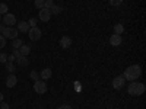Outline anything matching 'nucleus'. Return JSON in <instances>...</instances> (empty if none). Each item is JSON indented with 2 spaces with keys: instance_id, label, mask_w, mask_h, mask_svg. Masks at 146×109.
<instances>
[{
  "instance_id": "obj_35",
  "label": "nucleus",
  "mask_w": 146,
  "mask_h": 109,
  "mask_svg": "<svg viewBox=\"0 0 146 109\" xmlns=\"http://www.w3.org/2000/svg\"><path fill=\"white\" fill-rule=\"evenodd\" d=\"M0 20H2V15H0Z\"/></svg>"
},
{
  "instance_id": "obj_21",
  "label": "nucleus",
  "mask_w": 146,
  "mask_h": 109,
  "mask_svg": "<svg viewBox=\"0 0 146 109\" xmlns=\"http://www.w3.org/2000/svg\"><path fill=\"white\" fill-rule=\"evenodd\" d=\"M44 3H45V0H35V3H34V6L36 7V9H44Z\"/></svg>"
},
{
  "instance_id": "obj_1",
  "label": "nucleus",
  "mask_w": 146,
  "mask_h": 109,
  "mask_svg": "<svg viewBox=\"0 0 146 109\" xmlns=\"http://www.w3.org/2000/svg\"><path fill=\"white\" fill-rule=\"evenodd\" d=\"M123 76H124V79L129 80V81H136V80L142 76V67L137 66V64L130 66V67L126 68V71H124Z\"/></svg>"
},
{
  "instance_id": "obj_8",
  "label": "nucleus",
  "mask_w": 146,
  "mask_h": 109,
  "mask_svg": "<svg viewBox=\"0 0 146 109\" xmlns=\"http://www.w3.org/2000/svg\"><path fill=\"white\" fill-rule=\"evenodd\" d=\"M38 18H40V20H42V22H48V20L51 19V12L48 10V9H41Z\"/></svg>"
},
{
  "instance_id": "obj_4",
  "label": "nucleus",
  "mask_w": 146,
  "mask_h": 109,
  "mask_svg": "<svg viewBox=\"0 0 146 109\" xmlns=\"http://www.w3.org/2000/svg\"><path fill=\"white\" fill-rule=\"evenodd\" d=\"M41 35H42V32H41V29H40L38 26L29 28V31H28V36H29L31 41H38V39L41 38Z\"/></svg>"
},
{
  "instance_id": "obj_22",
  "label": "nucleus",
  "mask_w": 146,
  "mask_h": 109,
  "mask_svg": "<svg viewBox=\"0 0 146 109\" xmlns=\"http://www.w3.org/2000/svg\"><path fill=\"white\" fill-rule=\"evenodd\" d=\"M29 77H31V79H32L34 81H36V80L40 79V74H38V73H36L35 70H32V71L29 73Z\"/></svg>"
},
{
  "instance_id": "obj_20",
  "label": "nucleus",
  "mask_w": 146,
  "mask_h": 109,
  "mask_svg": "<svg viewBox=\"0 0 146 109\" xmlns=\"http://www.w3.org/2000/svg\"><path fill=\"white\" fill-rule=\"evenodd\" d=\"M9 12V7L6 3H0V15H6Z\"/></svg>"
},
{
  "instance_id": "obj_11",
  "label": "nucleus",
  "mask_w": 146,
  "mask_h": 109,
  "mask_svg": "<svg viewBox=\"0 0 146 109\" xmlns=\"http://www.w3.org/2000/svg\"><path fill=\"white\" fill-rule=\"evenodd\" d=\"M15 60H16V63H18L19 66H22V67L29 66V58H28V57H25V55H18Z\"/></svg>"
},
{
  "instance_id": "obj_23",
  "label": "nucleus",
  "mask_w": 146,
  "mask_h": 109,
  "mask_svg": "<svg viewBox=\"0 0 146 109\" xmlns=\"http://www.w3.org/2000/svg\"><path fill=\"white\" fill-rule=\"evenodd\" d=\"M53 6H54V2H53V0H45V3H44V9H48V10H50Z\"/></svg>"
},
{
  "instance_id": "obj_7",
  "label": "nucleus",
  "mask_w": 146,
  "mask_h": 109,
  "mask_svg": "<svg viewBox=\"0 0 146 109\" xmlns=\"http://www.w3.org/2000/svg\"><path fill=\"white\" fill-rule=\"evenodd\" d=\"M34 90H35L36 93H40V95L45 93V92H47V84H45V81H44V80H36V81L34 83Z\"/></svg>"
},
{
  "instance_id": "obj_16",
  "label": "nucleus",
  "mask_w": 146,
  "mask_h": 109,
  "mask_svg": "<svg viewBox=\"0 0 146 109\" xmlns=\"http://www.w3.org/2000/svg\"><path fill=\"white\" fill-rule=\"evenodd\" d=\"M18 31H21V32H27V33H28V31H29L28 22H21L19 25H18Z\"/></svg>"
},
{
  "instance_id": "obj_27",
  "label": "nucleus",
  "mask_w": 146,
  "mask_h": 109,
  "mask_svg": "<svg viewBox=\"0 0 146 109\" xmlns=\"http://www.w3.org/2000/svg\"><path fill=\"white\" fill-rule=\"evenodd\" d=\"M123 3V0H110V5L111 6H120Z\"/></svg>"
},
{
  "instance_id": "obj_19",
  "label": "nucleus",
  "mask_w": 146,
  "mask_h": 109,
  "mask_svg": "<svg viewBox=\"0 0 146 109\" xmlns=\"http://www.w3.org/2000/svg\"><path fill=\"white\" fill-rule=\"evenodd\" d=\"M6 70H7V73L9 74H12V73H15L16 71V67H15V64L13 63H6Z\"/></svg>"
},
{
  "instance_id": "obj_9",
  "label": "nucleus",
  "mask_w": 146,
  "mask_h": 109,
  "mask_svg": "<svg viewBox=\"0 0 146 109\" xmlns=\"http://www.w3.org/2000/svg\"><path fill=\"white\" fill-rule=\"evenodd\" d=\"M121 42H123V38H121V35H117V33H113L111 38H110V44L113 47H118Z\"/></svg>"
},
{
  "instance_id": "obj_17",
  "label": "nucleus",
  "mask_w": 146,
  "mask_h": 109,
  "mask_svg": "<svg viewBox=\"0 0 146 109\" xmlns=\"http://www.w3.org/2000/svg\"><path fill=\"white\" fill-rule=\"evenodd\" d=\"M62 10H63V7L58 6V5H54V6L50 9V12H51L53 15H60V13H62Z\"/></svg>"
},
{
  "instance_id": "obj_32",
  "label": "nucleus",
  "mask_w": 146,
  "mask_h": 109,
  "mask_svg": "<svg viewBox=\"0 0 146 109\" xmlns=\"http://www.w3.org/2000/svg\"><path fill=\"white\" fill-rule=\"evenodd\" d=\"M12 55H15V58H16L18 55H21V54H19V50H16V48H13V54H12Z\"/></svg>"
},
{
  "instance_id": "obj_25",
  "label": "nucleus",
  "mask_w": 146,
  "mask_h": 109,
  "mask_svg": "<svg viewBox=\"0 0 146 109\" xmlns=\"http://www.w3.org/2000/svg\"><path fill=\"white\" fill-rule=\"evenodd\" d=\"M0 63H3V64H6V63H7V54L0 53Z\"/></svg>"
},
{
  "instance_id": "obj_12",
  "label": "nucleus",
  "mask_w": 146,
  "mask_h": 109,
  "mask_svg": "<svg viewBox=\"0 0 146 109\" xmlns=\"http://www.w3.org/2000/svg\"><path fill=\"white\" fill-rule=\"evenodd\" d=\"M72 45V38L70 36H62V38H60V47L62 48H69Z\"/></svg>"
},
{
  "instance_id": "obj_14",
  "label": "nucleus",
  "mask_w": 146,
  "mask_h": 109,
  "mask_svg": "<svg viewBox=\"0 0 146 109\" xmlns=\"http://www.w3.org/2000/svg\"><path fill=\"white\" fill-rule=\"evenodd\" d=\"M29 53H31V47H29V45H21V48H19V54H21V55L28 57Z\"/></svg>"
},
{
  "instance_id": "obj_5",
  "label": "nucleus",
  "mask_w": 146,
  "mask_h": 109,
  "mask_svg": "<svg viewBox=\"0 0 146 109\" xmlns=\"http://www.w3.org/2000/svg\"><path fill=\"white\" fill-rule=\"evenodd\" d=\"M2 22H3V25H5V26H13L15 23H16V16H15V15H12V13H9V12H7L6 15H3Z\"/></svg>"
},
{
  "instance_id": "obj_31",
  "label": "nucleus",
  "mask_w": 146,
  "mask_h": 109,
  "mask_svg": "<svg viewBox=\"0 0 146 109\" xmlns=\"http://www.w3.org/2000/svg\"><path fill=\"white\" fill-rule=\"evenodd\" d=\"M80 89H82L80 87V83H75V90L76 92H80Z\"/></svg>"
},
{
  "instance_id": "obj_28",
  "label": "nucleus",
  "mask_w": 146,
  "mask_h": 109,
  "mask_svg": "<svg viewBox=\"0 0 146 109\" xmlns=\"http://www.w3.org/2000/svg\"><path fill=\"white\" fill-rule=\"evenodd\" d=\"M57 109H72V106H70V105H67V103H63V105H60Z\"/></svg>"
},
{
  "instance_id": "obj_30",
  "label": "nucleus",
  "mask_w": 146,
  "mask_h": 109,
  "mask_svg": "<svg viewBox=\"0 0 146 109\" xmlns=\"http://www.w3.org/2000/svg\"><path fill=\"white\" fill-rule=\"evenodd\" d=\"M7 61L9 63H13L15 61V55H7Z\"/></svg>"
},
{
  "instance_id": "obj_18",
  "label": "nucleus",
  "mask_w": 146,
  "mask_h": 109,
  "mask_svg": "<svg viewBox=\"0 0 146 109\" xmlns=\"http://www.w3.org/2000/svg\"><path fill=\"white\" fill-rule=\"evenodd\" d=\"M13 42H12V48H16V50H19L21 45H23V41L19 39V38H15V39H12Z\"/></svg>"
},
{
  "instance_id": "obj_29",
  "label": "nucleus",
  "mask_w": 146,
  "mask_h": 109,
  "mask_svg": "<svg viewBox=\"0 0 146 109\" xmlns=\"http://www.w3.org/2000/svg\"><path fill=\"white\" fill-rule=\"evenodd\" d=\"M0 109H9V103H6V102H0Z\"/></svg>"
},
{
  "instance_id": "obj_34",
  "label": "nucleus",
  "mask_w": 146,
  "mask_h": 109,
  "mask_svg": "<svg viewBox=\"0 0 146 109\" xmlns=\"http://www.w3.org/2000/svg\"><path fill=\"white\" fill-rule=\"evenodd\" d=\"M5 29V25H3V23H0V32H2Z\"/></svg>"
},
{
  "instance_id": "obj_24",
  "label": "nucleus",
  "mask_w": 146,
  "mask_h": 109,
  "mask_svg": "<svg viewBox=\"0 0 146 109\" xmlns=\"http://www.w3.org/2000/svg\"><path fill=\"white\" fill-rule=\"evenodd\" d=\"M28 25H29V28H35L36 26V19L35 18H29L28 19Z\"/></svg>"
},
{
  "instance_id": "obj_26",
  "label": "nucleus",
  "mask_w": 146,
  "mask_h": 109,
  "mask_svg": "<svg viewBox=\"0 0 146 109\" xmlns=\"http://www.w3.org/2000/svg\"><path fill=\"white\" fill-rule=\"evenodd\" d=\"M5 45H6V38H5L2 33H0V50H2V48H5Z\"/></svg>"
},
{
  "instance_id": "obj_33",
  "label": "nucleus",
  "mask_w": 146,
  "mask_h": 109,
  "mask_svg": "<svg viewBox=\"0 0 146 109\" xmlns=\"http://www.w3.org/2000/svg\"><path fill=\"white\" fill-rule=\"evenodd\" d=\"M3 99H5V96H3V93H0V102H3Z\"/></svg>"
},
{
  "instance_id": "obj_15",
  "label": "nucleus",
  "mask_w": 146,
  "mask_h": 109,
  "mask_svg": "<svg viewBox=\"0 0 146 109\" xmlns=\"http://www.w3.org/2000/svg\"><path fill=\"white\" fill-rule=\"evenodd\" d=\"M113 31H114V33H117V35H121L124 32V26H123V23H115L114 25V28H113Z\"/></svg>"
},
{
  "instance_id": "obj_2",
  "label": "nucleus",
  "mask_w": 146,
  "mask_h": 109,
  "mask_svg": "<svg viewBox=\"0 0 146 109\" xmlns=\"http://www.w3.org/2000/svg\"><path fill=\"white\" fill-rule=\"evenodd\" d=\"M145 90H146L145 84L143 83H139V81H130L129 87H127V92L131 96H140V95L145 93Z\"/></svg>"
},
{
  "instance_id": "obj_13",
  "label": "nucleus",
  "mask_w": 146,
  "mask_h": 109,
  "mask_svg": "<svg viewBox=\"0 0 146 109\" xmlns=\"http://www.w3.org/2000/svg\"><path fill=\"white\" fill-rule=\"evenodd\" d=\"M51 76H53V71H51V68H44L41 73H40V77L45 81V80H48V79H51Z\"/></svg>"
},
{
  "instance_id": "obj_3",
  "label": "nucleus",
  "mask_w": 146,
  "mask_h": 109,
  "mask_svg": "<svg viewBox=\"0 0 146 109\" xmlns=\"http://www.w3.org/2000/svg\"><path fill=\"white\" fill-rule=\"evenodd\" d=\"M2 35L6 39H15V38H18V31L12 26H5V29L2 31Z\"/></svg>"
},
{
  "instance_id": "obj_6",
  "label": "nucleus",
  "mask_w": 146,
  "mask_h": 109,
  "mask_svg": "<svg viewBox=\"0 0 146 109\" xmlns=\"http://www.w3.org/2000/svg\"><path fill=\"white\" fill-rule=\"evenodd\" d=\"M124 84H126V79H124V76H123V74L114 77V80H113V87H114L115 90L123 89V87H124Z\"/></svg>"
},
{
  "instance_id": "obj_10",
  "label": "nucleus",
  "mask_w": 146,
  "mask_h": 109,
  "mask_svg": "<svg viewBox=\"0 0 146 109\" xmlns=\"http://www.w3.org/2000/svg\"><path fill=\"white\" fill-rule=\"evenodd\" d=\"M16 83H18V79H16V76L13 74V73L6 77V86H7V87H15Z\"/></svg>"
}]
</instances>
